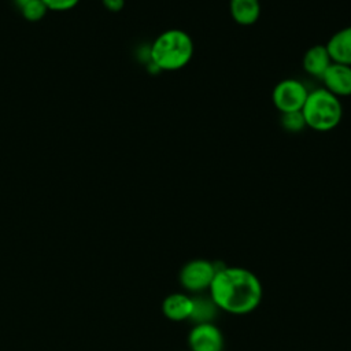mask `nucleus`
Segmentation results:
<instances>
[{"instance_id": "obj_5", "label": "nucleus", "mask_w": 351, "mask_h": 351, "mask_svg": "<svg viewBox=\"0 0 351 351\" xmlns=\"http://www.w3.org/2000/svg\"><path fill=\"white\" fill-rule=\"evenodd\" d=\"M217 269L218 266L207 259L188 261L180 270V284L189 292L208 291Z\"/></svg>"}, {"instance_id": "obj_8", "label": "nucleus", "mask_w": 351, "mask_h": 351, "mask_svg": "<svg viewBox=\"0 0 351 351\" xmlns=\"http://www.w3.org/2000/svg\"><path fill=\"white\" fill-rule=\"evenodd\" d=\"M162 313L170 321H185L192 317L193 298L181 292L170 293L162 303Z\"/></svg>"}, {"instance_id": "obj_3", "label": "nucleus", "mask_w": 351, "mask_h": 351, "mask_svg": "<svg viewBox=\"0 0 351 351\" xmlns=\"http://www.w3.org/2000/svg\"><path fill=\"white\" fill-rule=\"evenodd\" d=\"M302 115L306 128L325 133L333 130L340 123L343 107L337 96L325 88H317L308 90V96L302 108Z\"/></svg>"}, {"instance_id": "obj_6", "label": "nucleus", "mask_w": 351, "mask_h": 351, "mask_svg": "<svg viewBox=\"0 0 351 351\" xmlns=\"http://www.w3.org/2000/svg\"><path fill=\"white\" fill-rule=\"evenodd\" d=\"M191 351H222L223 336L213 322H197L188 335Z\"/></svg>"}, {"instance_id": "obj_14", "label": "nucleus", "mask_w": 351, "mask_h": 351, "mask_svg": "<svg viewBox=\"0 0 351 351\" xmlns=\"http://www.w3.org/2000/svg\"><path fill=\"white\" fill-rule=\"evenodd\" d=\"M41 1L44 3L48 11H58V12L69 11L80 3V0H41Z\"/></svg>"}, {"instance_id": "obj_11", "label": "nucleus", "mask_w": 351, "mask_h": 351, "mask_svg": "<svg viewBox=\"0 0 351 351\" xmlns=\"http://www.w3.org/2000/svg\"><path fill=\"white\" fill-rule=\"evenodd\" d=\"M229 12L232 19L241 26L254 25L261 16L259 0H229Z\"/></svg>"}, {"instance_id": "obj_15", "label": "nucleus", "mask_w": 351, "mask_h": 351, "mask_svg": "<svg viewBox=\"0 0 351 351\" xmlns=\"http://www.w3.org/2000/svg\"><path fill=\"white\" fill-rule=\"evenodd\" d=\"M101 3L111 12H118L125 5V0H101Z\"/></svg>"}, {"instance_id": "obj_13", "label": "nucleus", "mask_w": 351, "mask_h": 351, "mask_svg": "<svg viewBox=\"0 0 351 351\" xmlns=\"http://www.w3.org/2000/svg\"><path fill=\"white\" fill-rule=\"evenodd\" d=\"M19 10L22 12V16L29 22H37L43 19L45 12L48 11L41 0H30L26 4H23Z\"/></svg>"}, {"instance_id": "obj_4", "label": "nucleus", "mask_w": 351, "mask_h": 351, "mask_svg": "<svg viewBox=\"0 0 351 351\" xmlns=\"http://www.w3.org/2000/svg\"><path fill=\"white\" fill-rule=\"evenodd\" d=\"M308 90L306 85L296 78H285L276 84L271 92V101L274 107L281 112L302 111Z\"/></svg>"}, {"instance_id": "obj_10", "label": "nucleus", "mask_w": 351, "mask_h": 351, "mask_svg": "<svg viewBox=\"0 0 351 351\" xmlns=\"http://www.w3.org/2000/svg\"><path fill=\"white\" fill-rule=\"evenodd\" d=\"M332 58L324 44H315L310 47L302 59V64L304 71L315 78H322L324 73L332 64Z\"/></svg>"}, {"instance_id": "obj_9", "label": "nucleus", "mask_w": 351, "mask_h": 351, "mask_svg": "<svg viewBox=\"0 0 351 351\" xmlns=\"http://www.w3.org/2000/svg\"><path fill=\"white\" fill-rule=\"evenodd\" d=\"M325 47L333 63L351 66V26L335 32Z\"/></svg>"}, {"instance_id": "obj_7", "label": "nucleus", "mask_w": 351, "mask_h": 351, "mask_svg": "<svg viewBox=\"0 0 351 351\" xmlns=\"http://www.w3.org/2000/svg\"><path fill=\"white\" fill-rule=\"evenodd\" d=\"M321 80L324 81V88L339 99L351 96V66L332 63Z\"/></svg>"}, {"instance_id": "obj_12", "label": "nucleus", "mask_w": 351, "mask_h": 351, "mask_svg": "<svg viewBox=\"0 0 351 351\" xmlns=\"http://www.w3.org/2000/svg\"><path fill=\"white\" fill-rule=\"evenodd\" d=\"M280 123H281L282 129L287 130L288 133H299L306 128V122L302 115V111L281 114Z\"/></svg>"}, {"instance_id": "obj_16", "label": "nucleus", "mask_w": 351, "mask_h": 351, "mask_svg": "<svg viewBox=\"0 0 351 351\" xmlns=\"http://www.w3.org/2000/svg\"><path fill=\"white\" fill-rule=\"evenodd\" d=\"M184 351H191V350H184Z\"/></svg>"}, {"instance_id": "obj_1", "label": "nucleus", "mask_w": 351, "mask_h": 351, "mask_svg": "<svg viewBox=\"0 0 351 351\" xmlns=\"http://www.w3.org/2000/svg\"><path fill=\"white\" fill-rule=\"evenodd\" d=\"M208 292L217 308L234 315L252 313L259 307L263 298V288L258 276L240 266L218 267Z\"/></svg>"}, {"instance_id": "obj_2", "label": "nucleus", "mask_w": 351, "mask_h": 351, "mask_svg": "<svg viewBox=\"0 0 351 351\" xmlns=\"http://www.w3.org/2000/svg\"><path fill=\"white\" fill-rule=\"evenodd\" d=\"M195 44L192 37L182 29L162 32L149 48V58L158 70L176 71L185 67L193 56Z\"/></svg>"}]
</instances>
